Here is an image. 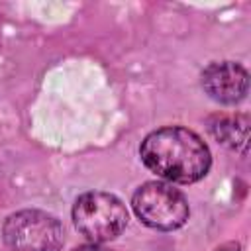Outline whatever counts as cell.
<instances>
[{
	"label": "cell",
	"instance_id": "6da1fadb",
	"mask_svg": "<svg viewBox=\"0 0 251 251\" xmlns=\"http://www.w3.org/2000/svg\"><path fill=\"white\" fill-rule=\"evenodd\" d=\"M139 157L151 173L178 184L204 178L212 165V155L204 139L180 126L151 131L141 141Z\"/></svg>",
	"mask_w": 251,
	"mask_h": 251
},
{
	"label": "cell",
	"instance_id": "7a4b0ae2",
	"mask_svg": "<svg viewBox=\"0 0 251 251\" xmlns=\"http://www.w3.org/2000/svg\"><path fill=\"white\" fill-rule=\"evenodd\" d=\"M75 227L92 243L116 239L127 226V210L124 202L110 192H84L73 206Z\"/></svg>",
	"mask_w": 251,
	"mask_h": 251
},
{
	"label": "cell",
	"instance_id": "3957f363",
	"mask_svg": "<svg viewBox=\"0 0 251 251\" xmlns=\"http://www.w3.org/2000/svg\"><path fill=\"white\" fill-rule=\"evenodd\" d=\"M131 208L145 226L159 231L182 227L190 214L184 194L173 184L159 180L141 184L131 196Z\"/></svg>",
	"mask_w": 251,
	"mask_h": 251
},
{
	"label": "cell",
	"instance_id": "277c9868",
	"mask_svg": "<svg viewBox=\"0 0 251 251\" xmlns=\"http://www.w3.org/2000/svg\"><path fill=\"white\" fill-rule=\"evenodd\" d=\"M63 235L61 222L43 210L14 212L2 226V239L12 251H59Z\"/></svg>",
	"mask_w": 251,
	"mask_h": 251
},
{
	"label": "cell",
	"instance_id": "5b68a950",
	"mask_svg": "<svg viewBox=\"0 0 251 251\" xmlns=\"http://www.w3.org/2000/svg\"><path fill=\"white\" fill-rule=\"evenodd\" d=\"M202 88L220 104H237L247 96L249 73L233 61L210 63L202 71Z\"/></svg>",
	"mask_w": 251,
	"mask_h": 251
},
{
	"label": "cell",
	"instance_id": "8992f818",
	"mask_svg": "<svg viewBox=\"0 0 251 251\" xmlns=\"http://www.w3.org/2000/svg\"><path fill=\"white\" fill-rule=\"evenodd\" d=\"M208 131L226 147L229 149H239L247 151V141H249V120L247 116L241 114H222V116H212L208 120Z\"/></svg>",
	"mask_w": 251,
	"mask_h": 251
},
{
	"label": "cell",
	"instance_id": "52a82bcc",
	"mask_svg": "<svg viewBox=\"0 0 251 251\" xmlns=\"http://www.w3.org/2000/svg\"><path fill=\"white\" fill-rule=\"evenodd\" d=\"M216 251H241V247H239V243H235V241H227V243L220 245Z\"/></svg>",
	"mask_w": 251,
	"mask_h": 251
},
{
	"label": "cell",
	"instance_id": "ba28073f",
	"mask_svg": "<svg viewBox=\"0 0 251 251\" xmlns=\"http://www.w3.org/2000/svg\"><path fill=\"white\" fill-rule=\"evenodd\" d=\"M75 251H110V249H106V247H102L98 243H88V245H82V247H78Z\"/></svg>",
	"mask_w": 251,
	"mask_h": 251
}]
</instances>
